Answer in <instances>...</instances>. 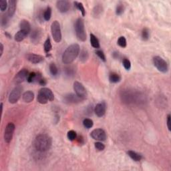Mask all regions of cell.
Here are the masks:
<instances>
[{
    "instance_id": "cell-21",
    "label": "cell",
    "mask_w": 171,
    "mask_h": 171,
    "mask_svg": "<svg viewBox=\"0 0 171 171\" xmlns=\"http://www.w3.org/2000/svg\"><path fill=\"white\" fill-rule=\"evenodd\" d=\"M28 35V33L23 30H19L15 35V40L17 42H21L26 38L27 35Z\"/></svg>"
},
{
    "instance_id": "cell-45",
    "label": "cell",
    "mask_w": 171,
    "mask_h": 171,
    "mask_svg": "<svg viewBox=\"0 0 171 171\" xmlns=\"http://www.w3.org/2000/svg\"><path fill=\"white\" fill-rule=\"evenodd\" d=\"M5 34L7 35V36H8V38H12V36H11V35L10 34H9V33L8 32H6Z\"/></svg>"
},
{
    "instance_id": "cell-13",
    "label": "cell",
    "mask_w": 171,
    "mask_h": 171,
    "mask_svg": "<svg viewBox=\"0 0 171 171\" xmlns=\"http://www.w3.org/2000/svg\"><path fill=\"white\" fill-rule=\"evenodd\" d=\"M56 7L60 12L66 13L70 8V4L67 0H59L56 2Z\"/></svg>"
},
{
    "instance_id": "cell-12",
    "label": "cell",
    "mask_w": 171,
    "mask_h": 171,
    "mask_svg": "<svg viewBox=\"0 0 171 171\" xmlns=\"http://www.w3.org/2000/svg\"><path fill=\"white\" fill-rule=\"evenodd\" d=\"M42 30L40 28H35L31 33V42L33 44H39L42 37Z\"/></svg>"
},
{
    "instance_id": "cell-40",
    "label": "cell",
    "mask_w": 171,
    "mask_h": 171,
    "mask_svg": "<svg viewBox=\"0 0 171 171\" xmlns=\"http://www.w3.org/2000/svg\"><path fill=\"white\" fill-rule=\"evenodd\" d=\"M96 55H97L99 58H100L101 60H102L103 62H106V56L105 54H104V52L102 50H97L96 51Z\"/></svg>"
},
{
    "instance_id": "cell-1",
    "label": "cell",
    "mask_w": 171,
    "mask_h": 171,
    "mask_svg": "<svg viewBox=\"0 0 171 171\" xmlns=\"http://www.w3.org/2000/svg\"><path fill=\"white\" fill-rule=\"evenodd\" d=\"M52 139L46 134H41L36 136L34 141V147L39 152H46L50 149Z\"/></svg>"
},
{
    "instance_id": "cell-33",
    "label": "cell",
    "mask_w": 171,
    "mask_h": 171,
    "mask_svg": "<svg viewBox=\"0 0 171 171\" xmlns=\"http://www.w3.org/2000/svg\"><path fill=\"white\" fill-rule=\"evenodd\" d=\"M37 100L38 102L42 104H46L48 102V100H47V98H45V96H43L42 94L40 93V92H38V94L37 96Z\"/></svg>"
},
{
    "instance_id": "cell-34",
    "label": "cell",
    "mask_w": 171,
    "mask_h": 171,
    "mask_svg": "<svg viewBox=\"0 0 171 171\" xmlns=\"http://www.w3.org/2000/svg\"><path fill=\"white\" fill-rule=\"evenodd\" d=\"M8 14H4L2 15L1 19V25L3 28H6L8 26L9 23V19H8Z\"/></svg>"
},
{
    "instance_id": "cell-9",
    "label": "cell",
    "mask_w": 171,
    "mask_h": 171,
    "mask_svg": "<svg viewBox=\"0 0 171 171\" xmlns=\"http://www.w3.org/2000/svg\"><path fill=\"white\" fill-rule=\"evenodd\" d=\"M90 136L94 140L98 141H105L106 139V134L104 130L101 128H96L92 130L90 133Z\"/></svg>"
},
{
    "instance_id": "cell-46",
    "label": "cell",
    "mask_w": 171,
    "mask_h": 171,
    "mask_svg": "<svg viewBox=\"0 0 171 171\" xmlns=\"http://www.w3.org/2000/svg\"><path fill=\"white\" fill-rule=\"evenodd\" d=\"M1 112L3 111V103H1Z\"/></svg>"
},
{
    "instance_id": "cell-22",
    "label": "cell",
    "mask_w": 171,
    "mask_h": 171,
    "mask_svg": "<svg viewBox=\"0 0 171 171\" xmlns=\"http://www.w3.org/2000/svg\"><path fill=\"white\" fill-rule=\"evenodd\" d=\"M103 7L102 5H96L94 7L93 9V11H92V14H93V16L94 17H99L102 14L103 12Z\"/></svg>"
},
{
    "instance_id": "cell-24",
    "label": "cell",
    "mask_w": 171,
    "mask_h": 171,
    "mask_svg": "<svg viewBox=\"0 0 171 171\" xmlns=\"http://www.w3.org/2000/svg\"><path fill=\"white\" fill-rule=\"evenodd\" d=\"M88 58H89L88 51L86 49H83L82 50L80 51V60L82 63H85L88 60Z\"/></svg>"
},
{
    "instance_id": "cell-23",
    "label": "cell",
    "mask_w": 171,
    "mask_h": 171,
    "mask_svg": "<svg viewBox=\"0 0 171 171\" xmlns=\"http://www.w3.org/2000/svg\"><path fill=\"white\" fill-rule=\"evenodd\" d=\"M127 153L128 156L133 160V161L136 162L140 161L142 158V156L141 154L133 151V150H129V151H128Z\"/></svg>"
},
{
    "instance_id": "cell-8",
    "label": "cell",
    "mask_w": 171,
    "mask_h": 171,
    "mask_svg": "<svg viewBox=\"0 0 171 171\" xmlns=\"http://www.w3.org/2000/svg\"><path fill=\"white\" fill-rule=\"evenodd\" d=\"M15 128V124L13 122H9L7 124L5 132H4V140H5L6 143L9 144L12 140Z\"/></svg>"
},
{
    "instance_id": "cell-44",
    "label": "cell",
    "mask_w": 171,
    "mask_h": 171,
    "mask_svg": "<svg viewBox=\"0 0 171 171\" xmlns=\"http://www.w3.org/2000/svg\"><path fill=\"white\" fill-rule=\"evenodd\" d=\"M0 49H1V51H0V57H1L3 53V45L2 43L0 44Z\"/></svg>"
},
{
    "instance_id": "cell-31",
    "label": "cell",
    "mask_w": 171,
    "mask_h": 171,
    "mask_svg": "<svg viewBox=\"0 0 171 171\" xmlns=\"http://www.w3.org/2000/svg\"><path fill=\"white\" fill-rule=\"evenodd\" d=\"M43 17H44V18L46 21H49V20L51 19V8H50V7H48V8H46V10H45V12L44 13V15H43Z\"/></svg>"
},
{
    "instance_id": "cell-16",
    "label": "cell",
    "mask_w": 171,
    "mask_h": 171,
    "mask_svg": "<svg viewBox=\"0 0 171 171\" xmlns=\"http://www.w3.org/2000/svg\"><path fill=\"white\" fill-rule=\"evenodd\" d=\"M38 92H40V94H42L43 96H45V98H46L48 101H53L54 100V93L48 88H42Z\"/></svg>"
},
{
    "instance_id": "cell-10",
    "label": "cell",
    "mask_w": 171,
    "mask_h": 171,
    "mask_svg": "<svg viewBox=\"0 0 171 171\" xmlns=\"http://www.w3.org/2000/svg\"><path fill=\"white\" fill-rule=\"evenodd\" d=\"M82 100H83L82 98L78 97L76 94L72 93L67 94L64 96V102L67 104H77V103H79Z\"/></svg>"
},
{
    "instance_id": "cell-14",
    "label": "cell",
    "mask_w": 171,
    "mask_h": 171,
    "mask_svg": "<svg viewBox=\"0 0 171 171\" xmlns=\"http://www.w3.org/2000/svg\"><path fill=\"white\" fill-rule=\"evenodd\" d=\"M106 111V104L104 102H101L96 104L94 108V112L98 117H102L105 114Z\"/></svg>"
},
{
    "instance_id": "cell-18",
    "label": "cell",
    "mask_w": 171,
    "mask_h": 171,
    "mask_svg": "<svg viewBox=\"0 0 171 171\" xmlns=\"http://www.w3.org/2000/svg\"><path fill=\"white\" fill-rule=\"evenodd\" d=\"M19 28L20 30H23L26 31L27 33H30L31 31V25L28 20L22 19L19 23Z\"/></svg>"
},
{
    "instance_id": "cell-26",
    "label": "cell",
    "mask_w": 171,
    "mask_h": 171,
    "mask_svg": "<svg viewBox=\"0 0 171 171\" xmlns=\"http://www.w3.org/2000/svg\"><path fill=\"white\" fill-rule=\"evenodd\" d=\"M120 80H121V78L118 74L113 72V73H111L109 75V81L111 83L116 84V83H118L120 82Z\"/></svg>"
},
{
    "instance_id": "cell-11",
    "label": "cell",
    "mask_w": 171,
    "mask_h": 171,
    "mask_svg": "<svg viewBox=\"0 0 171 171\" xmlns=\"http://www.w3.org/2000/svg\"><path fill=\"white\" fill-rule=\"evenodd\" d=\"M29 75L28 71L27 69H22L18 72L16 75H15L14 78V82L17 84H19L24 82L27 78H28V76Z\"/></svg>"
},
{
    "instance_id": "cell-32",
    "label": "cell",
    "mask_w": 171,
    "mask_h": 171,
    "mask_svg": "<svg viewBox=\"0 0 171 171\" xmlns=\"http://www.w3.org/2000/svg\"><path fill=\"white\" fill-rule=\"evenodd\" d=\"M83 125H84V127L86 128H87V129H90V128H91L92 127H93L94 122L91 119L85 118L84 120H83Z\"/></svg>"
},
{
    "instance_id": "cell-27",
    "label": "cell",
    "mask_w": 171,
    "mask_h": 171,
    "mask_svg": "<svg viewBox=\"0 0 171 171\" xmlns=\"http://www.w3.org/2000/svg\"><path fill=\"white\" fill-rule=\"evenodd\" d=\"M51 49H52V46H51L50 38L48 37L44 43V51L46 53L48 54L51 50Z\"/></svg>"
},
{
    "instance_id": "cell-7",
    "label": "cell",
    "mask_w": 171,
    "mask_h": 171,
    "mask_svg": "<svg viewBox=\"0 0 171 171\" xmlns=\"http://www.w3.org/2000/svg\"><path fill=\"white\" fill-rule=\"evenodd\" d=\"M74 90L76 95L79 98H82V100H84L87 97L88 94L86 90L84 85L80 82L76 81L74 82Z\"/></svg>"
},
{
    "instance_id": "cell-2",
    "label": "cell",
    "mask_w": 171,
    "mask_h": 171,
    "mask_svg": "<svg viewBox=\"0 0 171 171\" xmlns=\"http://www.w3.org/2000/svg\"><path fill=\"white\" fill-rule=\"evenodd\" d=\"M80 46L77 44H71L66 48L62 55V62L65 64H70L78 57L80 53Z\"/></svg>"
},
{
    "instance_id": "cell-43",
    "label": "cell",
    "mask_w": 171,
    "mask_h": 171,
    "mask_svg": "<svg viewBox=\"0 0 171 171\" xmlns=\"http://www.w3.org/2000/svg\"><path fill=\"white\" fill-rule=\"evenodd\" d=\"M46 83L47 82H46V80L44 79V78H42V79L39 81V82H38V84H39L40 85L43 86H46Z\"/></svg>"
},
{
    "instance_id": "cell-17",
    "label": "cell",
    "mask_w": 171,
    "mask_h": 171,
    "mask_svg": "<svg viewBox=\"0 0 171 171\" xmlns=\"http://www.w3.org/2000/svg\"><path fill=\"white\" fill-rule=\"evenodd\" d=\"M17 2L15 0H10L8 1V15L10 17H13V15L15 14V10H16Z\"/></svg>"
},
{
    "instance_id": "cell-15",
    "label": "cell",
    "mask_w": 171,
    "mask_h": 171,
    "mask_svg": "<svg viewBox=\"0 0 171 171\" xmlns=\"http://www.w3.org/2000/svg\"><path fill=\"white\" fill-rule=\"evenodd\" d=\"M26 58L29 62L35 64L41 63L44 60V58L42 56L35 54H28L26 56Z\"/></svg>"
},
{
    "instance_id": "cell-36",
    "label": "cell",
    "mask_w": 171,
    "mask_h": 171,
    "mask_svg": "<svg viewBox=\"0 0 171 171\" xmlns=\"http://www.w3.org/2000/svg\"><path fill=\"white\" fill-rule=\"evenodd\" d=\"M67 138H68V140H70V141H73L76 139V137H77V134H76V132L74 131V130H70L67 132Z\"/></svg>"
},
{
    "instance_id": "cell-30",
    "label": "cell",
    "mask_w": 171,
    "mask_h": 171,
    "mask_svg": "<svg viewBox=\"0 0 171 171\" xmlns=\"http://www.w3.org/2000/svg\"><path fill=\"white\" fill-rule=\"evenodd\" d=\"M74 3L76 8H77L78 10H80L81 13H82V16H84V15H86V10H85L84 6H83V4L81 3V2H78V1H75Z\"/></svg>"
},
{
    "instance_id": "cell-42",
    "label": "cell",
    "mask_w": 171,
    "mask_h": 171,
    "mask_svg": "<svg viewBox=\"0 0 171 171\" xmlns=\"http://www.w3.org/2000/svg\"><path fill=\"white\" fill-rule=\"evenodd\" d=\"M166 122H167V127L168 128V130H170V114H168Z\"/></svg>"
},
{
    "instance_id": "cell-29",
    "label": "cell",
    "mask_w": 171,
    "mask_h": 171,
    "mask_svg": "<svg viewBox=\"0 0 171 171\" xmlns=\"http://www.w3.org/2000/svg\"><path fill=\"white\" fill-rule=\"evenodd\" d=\"M141 36H142V40H144V41H147V40H148V39L150 38L149 30L147 28H144L142 31Z\"/></svg>"
},
{
    "instance_id": "cell-5",
    "label": "cell",
    "mask_w": 171,
    "mask_h": 171,
    "mask_svg": "<svg viewBox=\"0 0 171 171\" xmlns=\"http://www.w3.org/2000/svg\"><path fill=\"white\" fill-rule=\"evenodd\" d=\"M153 64L159 72L163 73L167 72L168 70V66L166 62L163 58L160 56H155L153 58Z\"/></svg>"
},
{
    "instance_id": "cell-25",
    "label": "cell",
    "mask_w": 171,
    "mask_h": 171,
    "mask_svg": "<svg viewBox=\"0 0 171 171\" xmlns=\"http://www.w3.org/2000/svg\"><path fill=\"white\" fill-rule=\"evenodd\" d=\"M90 36V43L92 46L96 49L100 48V42H99L98 38H96L93 33H91Z\"/></svg>"
},
{
    "instance_id": "cell-3",
    "label": "cell",
    "mask_w": 171,
    "mask_h": 171,
    "mask_svg": "<svg viewBox=\"0 0 171 171\" xmlns=\"http://www.w3.org/2000/svg\"><path fill=\"white\" fill-rule=\"evenodd\" d=\"M75 32L78 40L81 42L86 40V33L85 31L84 20L79 17L75 23Z\"/></svg>"
},
{
    "instance_id": "cell-28",
    "label": "cell",
    "mask_w": 171,
    "mask_h": 171,
    "mask_svg": "<svg viewBox=\"0 0 171 171\" xmlns=\"http://www.w3.org/2000/svg\"><path fill=\"white\" fill-rule=\"evenodd\" d=\"M49 72H50L51 74L53 76H56L58 75V69L54 63H51V64H49Z\"/></svg>"
},
{
    "instance_id": "cell-35",
    "label": "cell",
    "mask_w": 171,
    "mask_h": 171,
    "mask_svg": "<svg viewBox=\"0 0 171 171\" xmlns=\"http://www.w3.org/2000/svg\"><path fill=\"white\" fill-rule=\"evenodd\" d=\"M124 6L123 5L122 3H118V5L116 6V15H122V13L124 12Z\"/></svg>"
},
{
    "instance_id": "cell-20",
    "label": "cell",
    "mask_w": 171,
    "mask_h": 171,
    "mask_svg": "<svg viewBox=\"0 0 171 171\" xmlns=\"http://www.w3.org/2000/svg\"><path fill=\"white\" fill-rule=\"evenodd\" d=\"M64 72L66 76H68V77H73L76 73V68L74 66L70 65V66L65 67Z\"/></svg>"
},
{
    "instance_id": "cell-19",
    "label": "cell",
    "mask_w": 171,
    "mask_h": 171,
    "mask_svg": "<svg viewBox=\"0 0 171 171\" xmlns=\"http://www.w3.org/2000/svg\"><path fill=\"white\" fill-rule=\"evenodd\" d=\"M22 98H23V100L25 102L30 103L31 102H32L33 99H34V94L31 91H27L23 94V95H22Z\"/></svg>"
},
{
    "instance_id": "cell-6",
    "label": "cell",
    "mask_w": 171,
    "mask_h": 171,
    "mask_svg": "<svg viewBox=\"0 0 171 171\" xmlns=\"http://www.w3.org/2000/svg\"><path fill=\"white\" fill-rule=\"evenodd\" d=\"M22 91H23V87L22 86L18 85L15 86L11 92L9 96V102L11 104H15L18 102L20 97L22 96Z\"/></svg>"
},
{
    "instance_id": "cell-38",
    "label": "cell",
    "mask_w": 171,
    "mask_h": 171,
    "mask_svg": "<svg viewBox=\"0 0 171 171\" xmlns=\"http://www.w3.org/2000/svg\"><path fill=\"white\" fill-rule=\"evenodd\" d=\"M122 64L124 68L127 70H129L131 68V62L127 58H124L122 60Z\"/></svg>"
},
{
    "instance_id": "cell-39",
    "label": "cell",
    "mask_w": 171,
    "mask_h": 171,
    "mask_svg": "<svg viewBox=\"0 0 171 171\" xmlns=\"http://www.w3.org/2000/svg\"><path fill=\"white\" fill-rule=\"evenodd\" d=\"M94 146H95V148L99 151H102V150H104L105 146L103 143L100 142H97L94 144Z\"/></svg>"
},
{
    "instance_id": "cell-41",
    "label": "cell",
    "mask_w": 171,
    "mask_h": 171,
    "mask_svg": "<svg viewBox=\"0 0 171 171\" xmlns=\"http://www.w3.org/2000/svg\"><path fill=\"white\" fill-rule=\"evenodd\" d=\"M8 7V4L6 1H4V0H1L0 1V9H1V12H4Z\"/></svg>"
},
{
    "instance_id": "cell-37",
    "label": "cell",
    "mask_w": 171,
    "mask_h": 171,
    "mask_svg": "<svg viewBox=\"0 0 171 171\" xmlns=\"http://www.w3.org/2000/svg\"><path fill=\"white\" fill-rule=\"evenodd\" d=\"M118 44L119 46L121 47V48H126V47H127V40H126V38L124 36H120L118 40Z\"/></svg>"
},
{
    "instance_id": "cell-4",
    "label": "cell",
    "mask_w": 171,
    "mask_h": 171,
    "mask_svg": "<svg viewBox=\"0 0 171 171\" xmlns=\"http://www.w3.org/2000/svg\"><path fill=\"white\" fill-rule=\"evenodd\" d=\"M51 31L53 39L56 42L59 43L62 40V31L60 23L58 21H54L51 25Z\"/></svg>"
}]
</instances>
